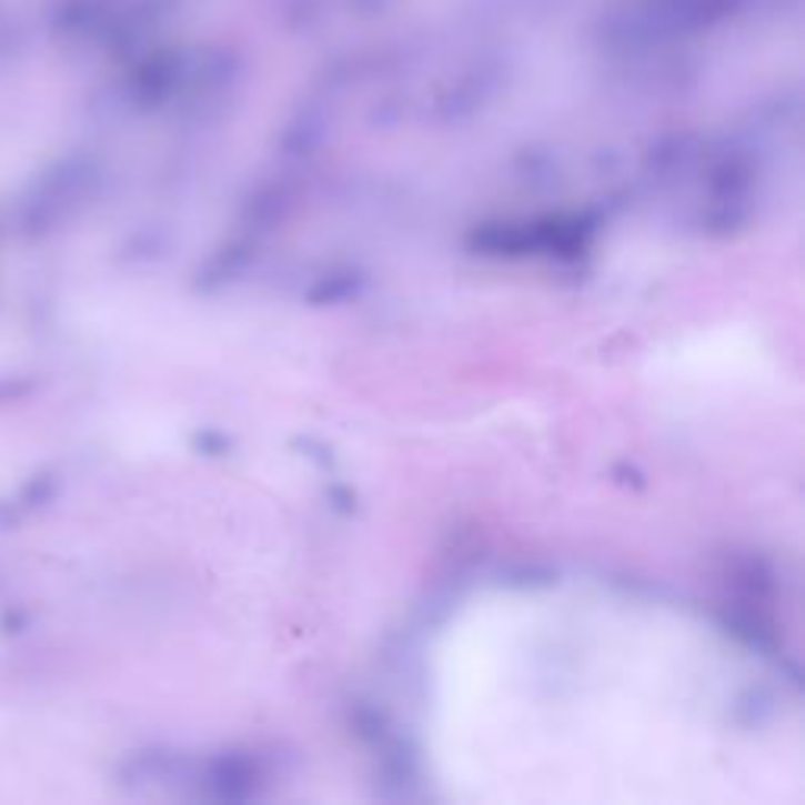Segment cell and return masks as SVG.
<instances>
[{
  "label": "cell",
  "mask_w": 805,
  "mask_h": 805,
  "mask_svg": "<svg viewBox=\"0 0 805 805\" xmlns=\"http://www.w3.org/2000/svg\"><path fill=\"white\" fill-rule=\"evenodd\" d=\"M434 758L482 799H731L781 781L777 680L630 595L539 585L475 601L434 664Z\"/></svg>",
  "instance_id": "obj_1"
}]
</instances>
